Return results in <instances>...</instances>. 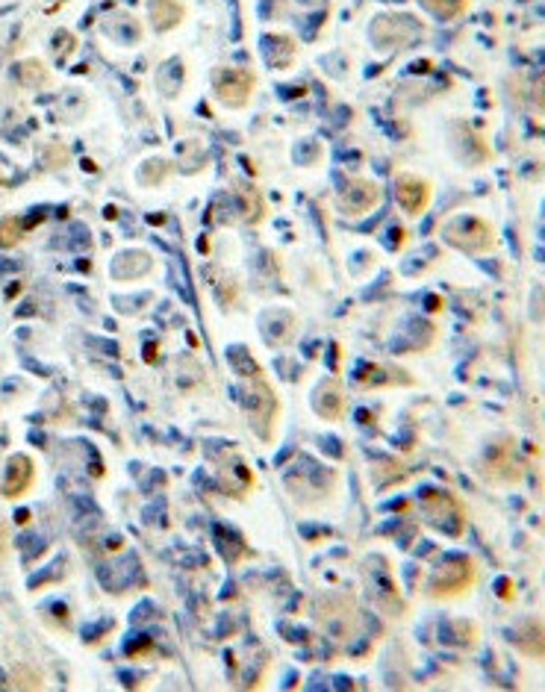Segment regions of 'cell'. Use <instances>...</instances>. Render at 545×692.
<instances>
[{"label": "cell", "mask_w": 545, "mask_h": 692, "mask_svg": "<svg viewBox=\"0 0 545 692\" xmlns=\"http://www.w3.org/2000/svg\"><path fill=\"white\" fill-rule=\"evenodd\" d=\"M213 83H216L218 101L230 109H242L254 95V74L242 68H218Z\"/></svg>", "instance_id": "cell-2"}, {"label": "cell", "mask_w": 545, "mask_h": 692, "mask_svg": "<svg viewBox=\"0 0 545 692\" xmlns=\"http://www.w3.org/2000/svg\"><path fill=\"white\" fill-rule=\"evenodd\" d=\"M3 186H6V180H3V174H0V189H3Z\"/></svg>", "instance_id": "cell-14"}, {"label": "cell", "mask_w": 545, "mask_h": 692, "mask_svg": "<svg viewBox=\"0 0 545 692\" xmlns=\"http://www.w3.org/2000/svg\"><path fill=\"white\" fill-rule=\"evenodd\" d=\"M316 413H319L322 419H330V422H336V419L345 413V401H342V395H339V383H336V380H330V383H325V386L316 392Z\"/></svg>", "instance_id": "cell-6"}, {"label": "cell", "mask_w": 545, "mask_h": 692, "mask_svg": "<svg viewBox=\"0 0 545 692\" xmlns=\"http://www.w3.org/2000/svg\"><path fill=\"white\" fill-rule=\"evenodd\" d=\"M151 18H154V24H157L160 30H168V27H174V24L183 18V6L174 3V0H157V3L151 6Z\"/></svg>", "instance_id": "cell-7"}, {"label": "cell", "mask_w": 545, "mask_h": 692, "mask_svg": "<svg viewBox=\"0 0 545 692\" xmlns=\"http://www.w3.org/2000/svg\"><path fill=\"white\" fill-rule=\"evenodd\" d=\"M33 480H36V466H33V460H30L27 454H15V457H9V463H6V478H3L0 492H3L6 501H15V498H21V495L33 486Z\"/></svg>", "instance_id": "cell-4"}, {"label": "cell", "mask_w": 545, "mask_h": 692, "mask_svg": "<svg viewBox=\"0 0 545 692\" xmlns=\"http://www.w3.org/2000/svg\"><path fill=\"white\" fill-rule=\"evenodd\" d=\"M425 6L434 12L436 18L448 21V18H457L466 9V0H425Z\"/></svg>", "instance_id": "cell-10"}, {"label": "cell", "mask_w": 545, "mask_h": 692, "mask_svg": "<svg viewBox=\"0 0 545 692\" xmlns=\"http://www.w3.org/2000/svg\"><path fill=\"white\" fill-rule=\"evenodd\" d=\"M12 687L15 690H42V675L33 672V669H27V666H21V669L12 672Z\"/></svg>", "instance_id": "cell-11"}, {"label": "cell", "mask_w": 545, "mask_h": 692, "mask_svg": "<svg viewBox=\"0 0 545 692\" xmlns=\"http://www.w3.org/2000/svg\"><path fill=\"white\" fill-rule=\"evenodd\" d=\"M18 80H21L24 86H45V83H48V71H45L42 62L27 59V62L18 65Z\"/></svg>", "instance_id": "cell-9"}, {"label": "cell", "mask_w": 545, "mask_h": 692, "mask_svg": "<svg viewBox=\"0 0 545 692\" xmlns=\"http://www.w3.org/2000/svg\"><path fill=\"white\" fill-rule=\"evenodd\" d=\"M534 104L545 112V71L537 77V83H534Z\"/></svg>", "instance_id": "cell-13"}, {"label": "cell", "mask_w": 545, "mask_h": 692, "mask_svg": "<svg viewBox=\"0 0 545 692\" xmlns=\"http://www.w3.org/2000/svg\"><path fill=\"white\" fill-rule=\"evenodd\" d=\"M245 383H248V413L254 416V427L260 430L263 439H272L269 425L277 416V398H274L272 386L266 383V377L260 372L248 374Z\"/></svg>", "instance_id": "cell-1"}, {"label": "cell", "mask_w": 545, "mask_h": 692, "mask_svg": "<svg viewBox=\"0 0 545 692\" xmlns=\"http://www.w3.org/2000/svg\"><path fill=\"white\" fill-rule=\"evenodd\" d=\"M9 557V525L0 522V563H6Z\"/></svg>", "instance_id": "cell-12"}, {"label": "cell", "mask_w": 545, "mask_h": 692, "mask_svg": "<svg viewBox=\"0 0 545 692\" xmlns=\"http://www.w3.org/2000/svg\"><path fill=\"white\" fill-rule=\"evenodd\" d=\"M381 201V189L372 180H348L339 192V207L345 215H366Z\"/></svg>", "instance_id": "cell-3"}, {"label": "cell", "mask_w": 545, "mask_h": 692, "mask_svg": "<svg viewBox=\"0 0 545 692\" xmlns=\"http://www.w3.org/2000/svg\"><path fill=\"white\" fill-rule=\"evenodd\" d=\"M24 239V221L15 215L0 218V248H15Z\"/></svg>", "instance_id": "cell-8"}, {"label": "cell", "mask_w": 545, "mask_h": 692, "mask_svg": "<svg viewBox=\"0 0 545 692\" xmlns=\"http://www.w3.org/2000/svg\"><path fill=\"white\" fill-rule=\"evenodd\" d=\"M395 198L407 213L419 215L431 201V186L425 180L413 177V174H401L398 183H395Z\"/></svg>", "instance_id": "cell-5"}, {"label": "cell", "mask_w": 545, "mask_h": 692, "mask_svg": "<svg viewBox=\"0 0 545 692\" xmlns=\"http://www.w3.org/2000/svg\"><path fill=\"white\" fill-rule=\"evenodd\" d=\"M59 3H65V0H59Z\"/></svg>", "instance_id": "cell-15"}]
</instances>
